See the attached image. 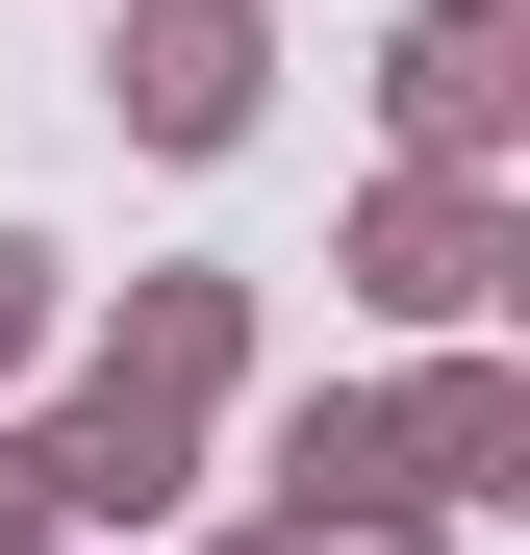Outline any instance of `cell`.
<instances>
[{
    "label": "cell",
    "mask_w": 530,
    "mask_h": 555,
    "mask_svg": "<svg viewBox=\"0 0 530 555\" xmlns=\"http://www.w3.org/2000/svg\"><path fill=\"white\" fill-rule=\"evenodd\" d=\"M328 278H353L379 328H480L505 278H530V228H505V177H455V152H404L379 203H353V253H328Z\"/></svg>",
    "instance_id": "6da1fadb"
},
{
    "label": "cell",
    "mask_w": 530,
    "mask_h": 555,
    "mask_svg": "<svg viewBox=\"0 0 530 555\" xmlns=\"http://www.w3.org/2000/svg\"><path fill=\"white\" fill-rule=\"evenodd\" d=\"M102 102H127V152H253V102H279V0H127V51H102Z\"/></svg>",
    "instance_id": "7a4b0ae2"
},
{
    "label": "cell",
    "mask_w": 530,
    "mask_h": 555,
    "mask_svg": "<svg viewBox=\"0 0 530 555\" xmlns=\"http://www.w3.org/2000/svg\"><path fill=\"white\" fill-rule=\"evenodd\" d=\"M51 505L76 530H177V505H203V404H152V379H102V353H76V429H51Z\"/></svg>",
    "instance_id": "3957f363"
},
{
    "label": "cell",
    "mask_w": 530,
    "mask_h": 555,
    "mask_svg": "<svg viewBox=\"0 0 530 555\" xmlns=\"http://www.w3.org/2000/svg\"><path fill=\"white\" fill-rule=\"evenodd\" d=\"M379 127L455 152V177H505V127H530V26H505V0H429V26L379 51Z\"/></svg>",
    "instance_id": "277c9868"
},
{
    "label": "cell",
    "mask_w": 530,
    "mask_h": 555,
    "mask_svg": "<svg viewBox=\"0 0 530 555\" xmlns=\"http://www.w3.org/2000/svg\"><path fill=\"white\" fill-rule=\"evenodd\" d=\"M279 505H303V530H353V555L455 530V505L404 480V404H353V379H303V404H279Z\"/></svg>",
    "instance_id": "5b68a950"
},
{
    "label": "cell",
    "mask_w": 530,
    "mask_h": 555,
    "mask_svg": "<svg viewBox=\"0 0 530 555\" xmlns=\"http://www.w3.org/2000/svg\"><path fill=\"white\" fill-rule=\"evenodd\" d=\"M379 404H404V480L429 505H530V379L480 328H429V379H379Z\"/></svg>",
    "instance_id": "8992f818"
},
{
    "label": "cell",
    "mask_w": 530,
    "mask_h": 555,
    "mask_svg": "<svg viewBox=\"0 0 530 555\" xmlns=\"http://www.w3.org/2000/svg\"><path fill=\"white\" fill-rule=\"evenodd\" d=\"M102 379L228 404V379H253V278H228V253H152V278H127V328H102Z\"/></svg>",
    "instance_id": "52a82bcc"
},
{
    "label": "cell",
    "mask_w": 530,
    "mask_h": 555,
    "mask_svg": "<svg viewBox=\"0 0 530 555\" xmlns=\"http://www.w3.org/2000/svg\"><path fill=\"white\" fill-rule=\"evenodd\" d=\"M0 555H76V505H51V429H0Z\"/></svg>",
    "instance_id": "ba28073f"
},
{
    "label": "cell",
    "mask_w": 530,
    "mask_h": 555,
    "mask_svg": "<svg viewBox=\"0 0 530 555\" xmlns=\"http://www.w3.org/2000/svg\"><path fill=\"white\" fill-rule=\"evenodd\" d=\"M26 353H51V253L0 228V379H26Z\"/></svg>",
    "instance_id": "9c48e42d"
},
{
    "label": "cell",
    "mask_w": 530,
    "mask_h": 555,
    "mask_svg": "<svg viewBox=\"0 0 530 555\" xmlns=\"http://www.w3.org/2000/svg\"><path fill=\"white\" fill-rule=\"evenodd\" d=\"M228 555H353V530H303V505H253V530H228Z\"/></svg>",
    "instance_id": "30bf717a"
}]
</instances>
